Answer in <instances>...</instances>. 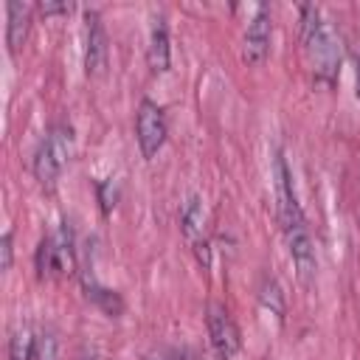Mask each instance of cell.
Returning a JSON list of instances; mask_svg holds the SVG:
<instances>
[{"mask_svg":"<svg viewBox=\"0 0 360 360\" xmlns=\"http://www.w3.org/2000/svg\"><path fill=\"white\" fill-rule=\"evenodd\" d=\"M301 37L312 62V70L321 79H332L340 65V39L326 20H321L315 6H301Z\"/></svg>","mask_w":360,"mask_h":360,"instance_id":"obj_1","label":"cell"},{"mask_svg":"<svg viewBox=\"0 0 360 360\" xmlns=\"http://www.w3.org/2000/svg\"><path fill=\"white\" fill-rule=\"evenodd\" d=\"M270 34H273V22H270V8L267 6H256L253 17L245 25V37H242V59L248 65H262L270 53Z\"/></svg>","mask_w":360,"mask_h":360,"instance_id":"obj_5","label":"cell"},{"mask_svg":"<svg viewBox=\"0 0 360 360\" xmlns=\"http://www.w3.org/2000/svg\"><path fill=\"white\" fill-rule=\"evenodd\" d=\"M6 14H8L6 42H8V51L17 53V51L25 45V39H28V28H31V6L11 0V3L6 6Z\"/></svg>","mask_w":360,"mask_h":360,"instance_id":"obj_8","label":"cell"},{"mask_svg":"<svg viewBox=\"0 0 360 360\" xmlns=\"http://www.w3.org/2000/svg\"><path fill=\"white\" fill-rule=\"evenodd\" d=\"M53 256H56V273H73L76 256H73V236L68 225H62L59 233L53 236Z\"/></svg>","mask_w":360,"mask_h":360,"instance_id":"obj_11","label":"cell"},{"mask_svg":"<svg viewBox=\"0 0 360 360\" xmlns=\"http://www.w3.org/2000/svg\"><path fill=\"white\" fill-rule=\"evenodd\" d=\"M281 228H284V236H287V248H290V256H292V264H295V273L304 284H309L315 278V248H312V236L307 231V222H304V214L301 208L292 211L290 217L281 219Z\"/></svg>","mask_w":360,"mask_h":360,"instance_id":"obj_3","label":"cell"},{"mask_svg":"<svg viewBox=\"0 0 360 360\" xmlns=\"http://www.w3.org/2000/svg\"><path fill=\"white\" fill-rule=\"evenodd\" d=\"M84 290H87V298H93L104 312H110V315H118L121 309H124V304H121V298L112 292V290H107V287H101V284H96L93 278H84Z\"/></svg>","mask_w":360,"mask_h":360,"instance_id":"obj_12","label":"cell"},{"mask_svg":"<svg viewBox=\"0 0 360 360\" xmlns=\"http://www.w3.org/2000/svg\"><path fill=\"white\" fill-rule=\"evenodd\" d=\"M135 135H138L141 155H143L146 160H152V158L160 152V146L166 143V135H169L166 115H163V110H160L155 101H149V98H143V101L138 104Z\"/></svg>","mask_w":360,"mask_h":360,"instance_id":"obj_4","label":"cell"},{"mask_svg":"<svg viewBox=\"0 0 360 360\" xmlns=\"http://www.w3.org/2000/svg\"><path fill=\"white\" fill-rule=\"evenodd\" d=\"M191 245H194L197 262H200V264L208 270V267H211V245H208V239H205V236H200V239H197V242H191Z\"/></svg>","mask_w":360,"mask_h":360,"instance_id":"obj_19","label":"cell"},{"mask_svg":"<svg viewBox=\"0 0 360 360\" xmlns=\"http://www.w3.org/2000/svg\"><path fill=\"white\" fill-rule=\"evenodd\" d=\"M37 273L51 276L56 273V256H53V236H45L37 248Z\"/></svg>","mask_w":360,"mask_h":360,"instance_id":"obj_14","label":"cell"},{"mask_svg":"<svg viewBox=\"0 0 360 360\" xmlns=\"http://www.w3.org/2000/svg\"><path fill=\"white\" fill-rule=\"evenodd\" d=\"M34 360H62L56 335H51V332H42V335L37 338V354H34Z\"/></svg>","mask_w":360,"mask_h":360,"instance_id":"obj_16","label":"cell"},{"mask_svg":"<svg viewBox=\"0 0 360 360\" xmlns=\"http://www.w3.org/2000/svg\"><path fill=\"white\" fill-rule=\"evenodd\" d=\"M259 298H262V304L273 312V315H284V295H281V290H278V284L276 281H264L262 284V292H259Z\"/></svg>","mask_w":360,"mask_h":360,"instance_id":"obj_15","label":"cell"},{"mask_svg":"<svg viewBox=\"0 0 360 360\" xmlns=\"http://www.w3.org/2000/svg\"><path fill=\"white\" fill-rule=\"evenodd\" d=\"M146 59H149V68L155 73H166L169 70V59H172V51H169V28L163 22V17H155L152 20V31H149V51H146Z\"/></svg>","mask_w":360,"mask_h":360,"instance_id":"obj_9","label":"cell"},{"mask_svg":"<svg viewBox=\"0 0 360 360\" xmlns=\"http://www.w3.org/2000/svg\"><path fill=\"white\" fill-rule=\"evenodd\" d=\"M37 8H39L42 14H59V11H70L73 6H70V3H39Z\"/></svg>","mask_w":360,"mask_h":360,"instance_id":"obj_20","label":"cell"},{"mask_svg":"<svg viewBox=\"0 0 360 360\" xmlns=\"http://www.w3.org/2000/svg\"><path fill=\"white\" fill-rule=\"evenodd\" d=\"M34 354H37V338H31L25 326L17 329L8 343V360H34Z\"/></svg>","mask_w":360,"mask_h":360,"instance_id":"obj_13","label":"cell"},{"mask_svg":"<svg viewBox=\"0 0 360 360\" xmlns=\"http://www.w3.org/2000/svg\"><path fill=\"white\" fill-rule=\"evenodd\" d=\"M107 68V31L98 11H84V70L98 76Z\"/></svg>","mask_w":360,"mask_h":360,"instance_id":"obj_7","label":"cell"},{"mask_svg":"<svg viewBox=\"0 0 360 360\" xmlns=\"http://www.w3.org/2000/svg\"><path fill=\"white\" fill-rule=\"evenodd\" d=\"M180 222H183V233L188 236V242H197L202 236V225H205V211L200 197H188L183 211H180Z\"/></svg>","mask_w":360,"mask_h":360,"instance_id":"obj_10","label":"cell"},{"mask_svg":"<svg viewBox=\"0 0 360 360\" xmlns=\"http://www.w3.org/2000/svg\"><path fill=\"white\" fill-rule=\"evenodd\" d=\"M205 323H208V338H211V349L217 352L219 360H231L236 352H239V329L233 323V318L228 315V309L222 304H211L208 307V315H205Z\"/></svg>","mask_w":360,"mask_h":360,"instance_id":"obj_6","label":"cell"},{"mask_svg":"<svg viewBox=\"0 0 360 360\" xmlns=\"http://www.w3.org/2000/svg\"><path fill=\"white\" fill-rule=\"evenodd\" d=\"M98 200H101V211L110 214L112 205H115V200H118V188H115V180L112 177H107V180L98 183Z\"/></svg>","mask_w":360,"mask_h":360,"instance_id":"obj_17","label":"cell"},{"mask_svg":"<svg viewBox=\"0 0 360 360\" xmlns=\"http://www.w3.org/2000/svg\"><path fill=\"white\" fill-rule=\"evenodd\" d=\"M70 152H73V132L70 127L59 124L53 127L37 146L34 152V174L42 186H53L56 177L62 174V169L68 166L70 160Z\"/></svg>","mask_w":360,"mask_h":360,"instance_id":"obj_2","label":"cell"},{"mask_svg":"<svg viewBox=\"0 0 360 360\" xmlns=\"http://www.w3.org/2000/svg\"><path fill=\"white\" fill-rule=\"evenodd\" d=\"M11 262H14L11 231H6V233H3V239H0V270H11Z\"/></svg>","mask_w":360,"mask_h":360,"instance_id":"obj_18","label":"cell"}]
</instances>
